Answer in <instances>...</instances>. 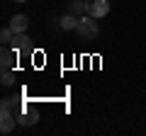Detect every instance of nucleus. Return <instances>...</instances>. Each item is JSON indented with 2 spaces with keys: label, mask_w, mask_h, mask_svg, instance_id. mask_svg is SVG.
<instances>
[{
  "label": "nucleus",
  "mask_w": 146,
  "mask_h": 136,
  "mask_svg": "<svg viewBox=\"0 0 146 136\" xmlns=\"http://www.w3.org/2000/svg\"><path fill=\"white\" fill-rule=\"evenodd\" d=\"M78 20L80 17H76V15H71V12H68V15H63V17H58V27H61V29H66V32H76V27H78Z\"/></svg>",
  "instance_id": "7"
},
{
  "label": "nucleus",
  "mask_w": 146,
  "mask_h": 136,
  "mask_svg": "<svg viewBox=\"0 0 146 136\" xmlns=\"http://www.w3.org/2000/svg\"><path fill=\"white\" fill-rule=\"evenodd\" d=\"M12 102H15L12 97H3L0 100V110H12Z\"/></svg>",
  "instance_id": "12"
},
{
  "label": "nucleus",
  "mask_w": 146,
  "mask_h": 136,
  "mask_svg": "<svg viewBox=\"0 0 146 136\" xmlns=\"http://www.w3.org/2000/svg\"><path fill=\"white\" fill-rule=\"evenodd\" d=\"M3 85H5V88L15 85V73H12L10 68H7V71H3Z\"/></svg>",
  "instance_id": "11"
},
{
  "label": "nucleus",
  "mask_w": 146,
  "mask_h": 136,
  "mask_svg": "<svg viewBox=\"0 0 146 136\" xmlns=\"http://www.w3.org/2000/svg\"><path fill=\"white\" fill-rule=\"evenodd\" d=\"M17 56H20V53H17L15 49H7V46L3 49V51H0V66H3V71H7V68L15 66Z\"/></svg>",
  "instance_id": "5"
},
{
  "label": "nucleus",
  "mask_w": 146,
  "mask_h": 136,
  "mask_svg": "<svg viewBox=\"0 0 146 136\" xmlns=\"http://www.w3.org/2000/svg\"><path fill=\"white\" fill-rule=\"evenodd\" d=\"M27 27H29V17H27V15H12V20H10V29L15 32V34L27 32Z\"/></svg>",
  "instance_id": "6"
},
{
  "label": "nucleus",
  "mask_w": 146,
  "mask_h": 136,
  "mask_svg": "<svg viewBox=\"0 0 146 136\" xmlns=\"http://www.w3.org/2000/svg\"><path fill=\"white\" fill-rule=\"evenodd\" d=\"M15 112L12 110H0V131L3 134H10L12 129H15Z\"/></svg>",
  "instance_id": "4"
},
{
  "label": "nucleus",
  "mask_w": 146,
  "mask_h": 136,
  "mask_svg": "<svg viewBox=\"0 0 146 136\" xmlns=\"http://www.w3.org/2000/svg\"><path fill=\"white\" fill-rule=\"evenodd\" d=\"M98 22H95V17H90V15H85V17H80L78 20V27H76V34H78L80 39H95L98 37Z\"/></svg>",
  "instance_id": "1"
},
{
  "label": "nucleus",
  "mask_w": 146,
  "mask_h": 136,
  "mask_svg": "<svg viewBox=\"0 0 146 136\" xmlns=\"http://www.w3.org/2000/svg\"><path fill=\"white\" fill-rule=\"evenodd\" d=\"M15 3H29V0H15Z\"/></svg>",
  "instance_id": "13"
},
{
  "label": "nucleus",
  "mask_w": 146,
  "mask_h": 136,
  "mask_svg": "<svg viewBox=\"0 0 146 136\" xmlns=\"http://www.w3.org/2000/svg\"><path fill=\"white\" fill-rule=\"evenodd\" d=\"M107 12H110V0H85V15L102 20Z\"/></svg>",
  "instance_id": "2"
},
{
  "label": "nucleus",
  "mask_w": 146,
  "mask_h": 136,
  "mask_svg": "<svg viewBox=\"0 0 146 136\" xmlns=\"http://www.w3.org/2000/svg\"><path fill=\"white\" fill-rule=\"evenodd\" d=\"M36 121H39L36 112H20V117H17V124H22V126H32Z\"/></svg>",
  "instance_id": "8"
},
{
  "label": "nucleus",
  "mask_w": 146,
  "mask_h": 136,
  "mask_svg": "<svg viewBox=\"0 0 146 136\" xmlns=\"http://www.w3.org/2000/svg\"><path fill=\"white\" fill-rule=\"evenodd\" d=\"M12 49H15L17 53H29L32 51V39L27 37L25 32H22V34H15V39H12Z\"/></svg>",
  "instance_id": "3"
},
{
  "label": "nucleus",
  "mask_w": 146,
  "mask_h": 136,
  "mask_svg": "<svg viewBox=\"0 0 146 136\" xmlns=\"http://www.w3.org/2000/svg\"><path fill=\"white\" fill-rule=\"evenodd\" d=\"M12 39H15V32L10 29V24H7L5 29L0 32V42H3V44H5V46H7V44H12Z\"/></svg>",
  "instance_id": "10"
},
{
  "label": "nucleus",
  "mask_w": 146,
  "mask_h": 136,
  "mask_svg": "<svg viewBox=\"0 0 146 136\" xmlns=\"http://www.w3.org/2000/svg\"><path fill=\"white\" fill-rule=\"evenodd\" d=\"M68 12L76 17L85 15V0H68Z\"/></svg>",
  "instance_id": "9"
}]
</instances>
